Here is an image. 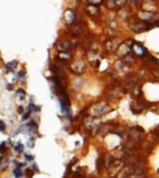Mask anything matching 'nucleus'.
<instances>
[{"label":"nucleus","instance_id":"18","mask_svg":"<svg viewBox=\"0 0 159 178\" xmlns=\"http://www.w3.org/2000/svg\"><path fill=\"white\" fill-rule=\"evenodd\" d=\"M23 148H24V146L22 145V143H18V144H17V146L15 147V149L18 152H20V153H22V152L23 151Z\"/></svg>","mask_w":159,"mask_h":178},{"label":"nucleus","instance_id":"28","mask_svg":"<svg viewBox=\"0 0 159 178\" xmlns=\"http://www.w3.org/2000/svg\"><path fill=\"white\" fill-rule=\"evenodd\" d=\"M18 112H19V113H21V114H22V113H23V108H22V106L18 108Z\"/></svg>","mask_w":159,"mask_h":178},{"label":"nucleus","instance_id":"15","mask_svg":"<svg viewBox=\"0 0 159 178\" xmlns=\"http://www.w3.org/2000/svg\"><path fill=\"white\" fill-rule=\"evenodd\" d=\"M59 57H60V59H62V61H67L71 58V54L69 52H60Z\"/></svg>","mask_w":159,"mask_h":178},{"label":"nucleus","instance_id":"4","mask_svg":"<svg viewBox=\"0 0 159 178\" xmlns=\"http://www.w3.org/2000/svg\"><path fill=\"white\" fill-rule=\"evenodd\" d=\"M74 47V45L73 41L65 40V41L61 42V43H59L58 49H59V51H60V52H67V51H69L71 48H73Z\"/></svg>","mask_w":159,"mask_h":178},{"label":"nucleus","instance_id":"19","mask_svg":"<svg viewBox=\"0 0 159 178\" xmlns=\"http://www.w3.org/2000/svg\"><path fill=\"white\" fill-rule=\"evenodd\" d=\"M107 6L110 8L115 7V0H107Z\"/></svg>","mask_w":159,"mask_h":178},{"label":"nucleus","instance_id":"7","mask_svg":"<svg viewBox=\"0 0 159 178\" xmlns=\"http://www.w3.org/2000/svg\"><path fill=\"white\" fill-rule=\"evenodd\" d=\"M116 41H118V39H110L106 42V49L108 51H115L117 49V47H119V45L122 43V42H118V43H116Z\"/></svg>","mask_w":159,"mask_h":178},{"label":"nucleus","instance_id":"20","mask_svg":"<svg viewBox=\"0 0 159 178\" xmlns=\"http://www.w3.org/2000/svg\"><path fill=\"white\" fill-rule=\"evenodd\" d=\"M17 94H18V95H21V97H20V98H21V99H24L25 92H24L22 89H19L18 91H17Z\"/></svg>","mask_w":159,"mask_h":178},{"label":"nucleus","instance_id":"26","mask_svg":"<svg viewBox=\"0 0 159 178\" xmlns=\"http://www.w3.org/2000/svg\"><path fill=\"white\" fill-rule=\"evenodd\" d=\"M18 78H22V77H24V72H20L19 73H18V76H17Z\"/></svg>","mask_w":159,"mask_h":178},{"label":"nucleus","instance_id":"16","mask_svg":"<svg viewBox=\"0 0 159 178\" xmlns=\"http://www.w3.org/2000/svg\"><path fill=\"white\" fill-rule=\"evenodd\" d=\"M14 175L16 178H21L22 175V172L21 171V169L19 167H17L15 170H14Z\"/></svg>","mask_w":159,"mask_h":178},{"label":"nucleus","instance_id":"17","mask_svg":"<svg viewBox=\"0 0 159 178\" xmlns=\"http://www.w3.org/2000/svg\"><path fill=\"white\" fill-rule=\"evenodd\" d=\"M128 2V0H115V7H122Z\"/></svg>","mask_w":159,"mask_h":178},{"label":"nucleus","instance_id":"22","mask_svg":"<svg viewBox=\"0 0 159 178\" xmlns=\"http://www.w3.org/2000/svg\"><path fill=\"white\" fill-rule=\"evenodd\" d=\"M6 129V124L3 121H0V131L3 132Z\"/></svg>","mask_w":159,"mask_h":178},{"label":"nucleus","instance_id":"2","mask_svg":"<svg viewBox=\"0 0 159 178\" xmlns=\"http://www.w3.org/2000/svg\"><path fill=\"white\" fill-rule=\"evenodd\" d=\"M132 45H133V42L130 41V40H128L126 42H122V43L119 45V47L116 49L117 55L120 56V57H125L126 55L129 54L130 50L132 48Z\"/></svg>","mask_w":159,"mask_h":178},{"label":"nucleus","instance_id":"11","mask_svg":"<svg viewBox=\"0 0 159 178\" xmlns=\"http://www.w3.org/2000/svg\"><path fill=\"white\" fill-rule=\"evenodd\" d=\"M64 18H65V21L67 24H72L74 21V13L73 12V10H68L65 12Z\"/></svg>","mask_w":159,"mask_h":178},{"label":"nucleus","instance_id":"5","mask_svg":"<svg viewBox=\"0 0 159 178\" xmlns=\"http://www.w3.org/2000/svg\"><path fill=\"white\" fill-rule=\"evenodd\" d=\"M86 69V65L83 61H77V62H74L71 65V70L74 72V73H77L80 74L82 73Z\"/></svg>","mask_w":159,"mask_h":178},{"label":"nucleus","instance_id":"29","mask_svg":"<svg viewBox=\"0 0 159 178\" xmlns=\"http://www.w3.org/2000/svg\"><path fill=\"white\" fill-rule=\"evenodd\" d=\"M33 169H35V170H37V171H38V168L36 167V164H33Z\"/></svg>","mask_w":159,"mask_h":178},{"label":"nucleus","instance_id":"9","mask_svg":"<svg viewBox=\"0 0 159 178\" xmlns=\"http://www.w3.org/2000/svg\"><path fill=\"white\" fill-rule=\"evenodd\" d=\"M142 7L145 11H151L156 10V5L153 1V0H143V4H142Z\"/></svg>","mask_w":159,"mask_h":178},{"label":"nucleus","instance_id":"12","mask_svg":"<svg viewBox=\"0 0 159 178\" xmlns=\"http://www.w3.org/2000/svg\"><path fill=\"white\" fill-rule=\"evenodd\" d=\"M122 61H123L125 64H128V65H129V64H132V63L135 62V58H134L132 55H129V54H128V55H126L125 57H123Z\"/></svg>","mask_w":159,"mask_h":178},{"label":"nucleus","instance_id":"10","mask_svg":"<svg viewBox=\"0 0 159 178\" xmlns=\"http://www.w3.org/2000/svg\"><path fill=\"white\" fill-rule=\"evenodd\" d=\"M86 11H87V13H88V15H90V16H97V15L99 14V8H98L97 6L91 4V5H89V6L87 7Z\"/></svg>","mask_w":159,"mask_h":178},{"label":"nucleus","instance_id":"21","mask_svg":"<svg viewBox=\"0 0 159 178\" xmlns=\"http://www.w3.org/2000/svg\"><path fill=\"white\" fill-rule=\"evenodd\" d=\"M31 109H29V111H28V112H26V113H24L23 114V116H22V120L24 121V120H27V119L30 117V114H31Z\"/></svg>","mask_w":159,"mask_h":178},{"label":"nucleus","instance_id":"13","mask_svg":"<svg viewBox=\"0 0 159 178\" xmlns=\"http://www.w3.org/2000/svg\"><path fill=\"white\" fill-rule=\"evenodd\" d=\"M17 65H18V61H13L8 62L6 65V70L7 72H13L17 68Z\"/></svg>","mask_w":159,"mask_h":178},{"label":"nucleus","instance_id":"23","mask_svg":"<svg viewBox=\"0 0 159 178\" xmlns=\"http://www.w3.org/2000/svg\"><path fill=\"white\" fill-rule=\"evenodd\" d=\"M88 2H90L92 5H95V4H98L100 2H102V0H88Z\"/></svg>","mask_w":159,"mask_h":178},{"label":"nucleus","instance_id":"14","mask_svg":"<svg viewBox=\"0 0 159 178\" xmlns=\"http://www.w3.org/2000/svg\"><path fill=\"white\" fill-rule=\"evenodd\" d=\"M130 93H131V95H132L133 97H138L139 96L141 95V91H140V87L138 86H133L130 89Z\"/></svg>","mask_w":159,"mask_h":178},{"label":"nucleus","instance_id":"24","mask_svg":"<svg viewBox=\"0 0 159 178\" xmlns=\"http://www.w3.org/2000/svg\"><path fill=\"white\" fill-rule=\"evenodd\" d=\"M26 175L28 178H30L32 175H33V173H32V170H30V169H27L26 170Z\"/></svg>","mask_w":159,"mask_h":178},{"label":"nucleus","instance_id":"30","mask_svg":"<svg viewBox=\"0 0 159 178\" xmlns=\"http://www.w3.org/2000/svg\"><path fill=\"white\" fill-rule=\"evenodd\" d=\"M156 134H158V135H159V129H158V130H157V132H156Z\"/></svg>","mask_w":159,"mask_h":178},{"label":"nucleus","instance_id":"31","mask_svg":"<svg viewBox=\"0 0 159 178\" xmlns=\"http://www.w3.org/2000/svg\"><path fill=\"white\" fill-rule=\"evenodd\" d=\"M0 163H1V158H0Z\"/></svg>","mask_w":159,"mask_h":178},{"label":"nucleus","instance_id":"3","mask_svg":"<svg viewBox=\"0 0 159 178\" xmlns=\"http://www.w3.org/2000/svg\"><path fill=\"white\" fill-rule=\"evenodd\" d=\"M109 109H110V108H109L108 105H106L105 103H100L93 106V108H92V114L94 116H102L108 112Z\"/></svg>","mask_w":159,"mask_h":178},{"label":"nucleus","instance_id":"27","mask_svg":"<svg viewBox=\"0 0 159 178\" xmlns=\"http://www.w3.org/2000/svg\"><path fill=\"white\" fill-rule=\"evenodd\" d=\"M7 88L8 90H12V89H13V84H11V83L7 84Z\"/></svg>","mask_w":159,"mask_h":178},{"label":"nucleus","instance_id":"8","mask_svg":"<svg viewBox=\"0 0 159 178\" xmlns=\"http://www.w3.org/2000/svg\"><path fill=\"white\" fill-rule=\"evenodd\" d=\"M154 18V14L149 11H141L139 13V19L144 22H151V20Z\"/></svg>","mask_w":159,"mask_h":178},{"label":"nucleus","instance_id":"25","mask_svg":"<svg viewBox=\"0 0 159 178\" xmlns=\"http://www.w3.org/2000/svg\"><path fill=\"white\" fill-rule=\"evenodd\" d=\"M25 159H26L27 160H30V162H31V160H33V156L26 154V155H25Z\"/></svg>","mask_w":159,"mask_h":178},{"label":"nucleus","instance_id":"6","mask_svg":"<svg viewBox=\"0 0 159 178\" xmlns=\"http://www.w3.org/2000/svg\"><path fill=\"white\" fill-rule=\"evenodd\" d=\"M131 49L137 56H140V57L145 56V54H146V49L139 43H133Z\"/></svg>","mask_w":159,"mask_h":178},{"label":"nucleus","instance_id":"1","mask_svg":"<svg viewBox=\"0 0 159 178\" xmlns=\"http://www.w3.org/2000/svg\"><path fill=\"white\" fill-rule=\"evenodd\" d=\"M129 27L135 32H141L144 31H148L151 28L150 22H144L142 21H135L129 23Z\"/></svg>","mask_w":159,"mask_h":178}]
</instances>
